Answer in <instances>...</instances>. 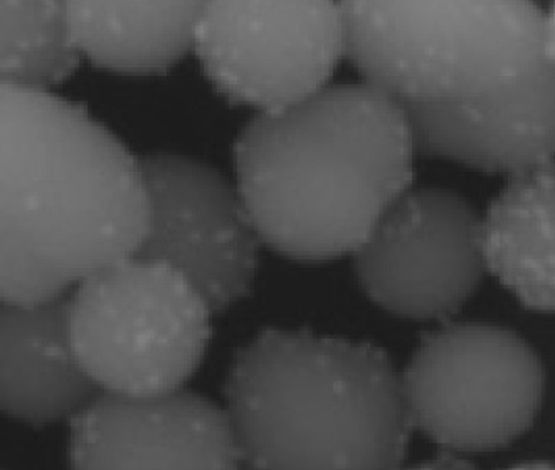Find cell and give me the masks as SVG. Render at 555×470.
Masks as SVG:
<instances>
[{"instance_id": "1", "label": "cell", "mask_w": 555, "mask_h": 470, "mask_svg": "<svg viewBox=\"0 0 555 470\" xmlns=\"http://www.w3.org/2000/svg\"><path fill=\"white\" fill-rule=\"evenodd\" d=\"M414 152L395 97L367 81L326 85L241 130L237 192L263 243L295 261H331L361 250L411 188Z\"/></svg>"}, {"instance_id": "2", "label": "cell", "mask_w": 555, "mask_h": 470, "mask_svg": "<svg viewBox=\"0 0 555 470\" xmlns=\"http://www.w3.org/2000/svg\"><path fill=\"white\" fill-rule=\"evenodd\" d=\"M225 399L249 469H398L414 430L386 351L310 329L259 332Z\"/></svg>"}, {"instance_id": "3", "label": "cell", "mask_w": 555, "mask_h": 470, "mask_svg": "<svg viewBox=\"0 0 555 470\" xmlns=\"http://www.w3.org/2000/svg\"><path fill=\"white\" fill-rule=\"evenodd\" d=\"M151 226L142 162L79 103L0 85V234L79 282L137 255Z\"/></svg>"}, {"instance_id": "4", "label": "cell", "mask_w": 555, "mask_h": 470, "mask_svg": "<svg viewBox=\"0 0 555 470\" xmlns=\"http://www.w3.org/2000/svg\"><path fill=\"white\" fill-rule=\"evenodd\" d=\"M346 56L402 106L465 105L545 60L533 0H340Z\"/></svg>"}, {"instance_id": "5", "label": "cell", "mask_w": 555, "mask_h": 470, "mask_svg": "<svg viewBox=\"0 0 555 470\" xmlns=\"http://www.w3.org/2000/svg\"><path fill=\"white\" fill-rule=\"evenodd\" d=\"M78 283L68 298L73 353L105 392H173L203 365L212 310L173 265L132 255Z\"/></svg>"}, {"instance_id": "6", "label": "cell", "mask_w": 555, "mask_h": 470, "mask_svg": "<svg viewBox=\"0 0 555 470\" xmlns=\"http://www.w3.org/2000/svg\"><path fill=\"white\" fill-rule=\"evenodd\" d=\"M413 429L448 450L507 447L544 399L539 354L511 329L447 322L426 332L402 374Z\"/></svg>"}, {"instance_id": "7", "label": "cell", "mask_w": 555, "mask_h": 470, "mask_svg": "<svg viewBox=\"0 0 555 470\" xmlns=\"http://www.w3.org/2000/svg\"><path fill=\"white\" fill-rule=\"evenodd\" d=\"M194 50L228 102L282 112L325 88L346 56L340 0H206Z\"/></svg>"}, {"instance_id": "8", "label": "cell", "mask_w": 555, "mask_h": 470, "mask_svg": "<svg viewBox=\"0 0 555 470\" xmlns=\"http://www.w3.org/2000/svg\"><path fill=\"white\" fill-rule=\"evenodd\" d=\"M485 270L480 216L448 189H408L356 252L357 279L365 294L410 319L459 313Z\"/></svg>"}, {"instance_id": "9", "label": "cell", "mask_w": 555, "mask_h": 470, "mask_svg": "<svg viewBox=\"0 0 555 470\" xmlns=\"http://www.w3.org/2000/svg\"><path fill=\"white\" fill-rule=\"evenodd\" d=\"M151 200V226L137 255L173 265L212 313L251 290L261 237L240 192L215 167L179 154L140 158Z\"/></svg>"}, {"instance_id": "10", "label": "cell", "mask_w": 555, "mask_h": 470, "mask_svg": "<svg viewBox=\"0 0 555 470\" xmlns=\"http://www.w3.org/2000/svg\"><path fill=\"white\" fill-rule=\"evenodd\" d=\"M69 466L83 470L240 469L228 410L188 390L105 392L72 420Z\"/></svg>"}, {"instance_id": "11", "label": "cell", "mask_w": 555, "mask_h": 470, "mask_svg": "<svg viewBox=\"0 0 555 470\" xmlns=\"http://www.w3.org/2000/svg\"><path fill=\"white\" fill-rule=\"evenodd\" d=\"M402 109L416 152L428 157L511 174L555 157V66L547 58L477 102Z\"/></svg>"}, {"instance_id": "12", "label": "cell", "mask_w": 555, "mask_h": 470, "mask_svg": "<svg viewBox=\"0 0 555 470\" xmlns=\"http://www.w3.org/2000/svg\"><path fill=\"white\" fill-rule=\"evenodd\" d=\"M103 388L81 368L69 338L68 298L0 305V410L29 425L73 420Z\"/></svg>"}, {"instance_id": "13", "label": "cell", "mask_w": 555, "mask_h": 470, "mask_svg": "<svg viewBox=\"0 0 555 470\" xmlns=\"http://www.w3.org/2000/svg\"><path fill=\"white\" fill-rule=\"evenodd\" d=\"M206 0H68L81 58L124 75H160L194 48Z\"/></svg>"}, {"instance_id": "14", "label": "cell", "mask_w": 555, "mask_h": 470, "mask_svg": "<svg viewBox=\"0 0 555 470\" xmlns=\"http://www.w3.org/2000/svg\"><path fill=\"white\" fill-rule=\"evenodd\" d=\"M488 270L533 310H555V157L512 174L481 221Z\"/></svg>"}, {"instance_id": "15", "label": "cell", "mask_w": 555, "mask_h": 470, "mask_svg": "<svg viewBox=\"0 0 555 470\" xmlns=\"http://www.w3.org/2000/svg\"><path fill=\"white\" fill-rule=\"evenodd\" d=\"M0 76L24 87L61 84L81 54L69 35L68 0H0Z\"/></svg>"}, {"instance_id": "16", "label": "cell", "mask_w": 555, "mask_h": 470, "mask_svg": "<svg viewBox=\"0 0 555 470\" xmlns=\"http://www.w3.org/2000/svg\"><path fill=\"white\" fill-rule=\"evenodd\" d=\"M75 280L24 249L20 241L0 234V301L20 307H38L61 301Z\"/></svg>"}, {"instance_id": "17", "label": "cell", "mask_w": 555, "mask_h": 470, "mask_svg": "<svg viewBox=\"0 0 555 470\" xmlns=\"http://www.w3.org/2000/svg\"><path fill=\"white\" fill-rule=\"evenodd\" d=\"M544 56L555 66V0L548 14H545Z\"/></svg>"}]
</instances>
